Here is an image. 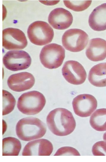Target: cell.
Here are the masks:
<instances>
[{
  "mask_svg": "<svg viewBox=\"0 0 106 162\" xmlns=\"http://www.w3.org/2000/svg\"><path fill=\"white\" fill-rule=\"evenodd\" d=\"M72 105L75 113L82 117L89 116L97 107V101L93 95L88 94L79 95L74 98Z\"/></svg>",
  "mask_w": 106,
  "mask_h": 162,
  "instance_id": "30bf717a",
  "label": "cell"
},
{
  "mask_svg": "<svg viewBox=\"0 0 106 162\" xmlns=\"http://www.w3.org/2000/svg\"><path fill=\"white\" fill-rule=\"evenodd\" d=\"M3 62L7 68L16 71L28 68L31 64V59L29 54L24 51H10L3 57Z\"/></svg>",
  "mask_w": 106,
  "mask_h": 162,
  "instance_id": "52a82bcc",
  "label": "cell"
},
{
  "mask_svg": "<svg viewBox=\"0 0 106 162\" xmlns=\"http://www.w3.org/2000/svg\"><path fill=\"white\" fill-rule=\"evenodd\" d=\"M88 79L94 86H106V63L98 64L91 68L89 72Z\"/></svg>",
  "mask_w": 106,
  "mask_h": 162,
  "instance_id": "2e32d148",
  "label": "cell"
},
{
  "mask_svg": "<svg viewBox=\"0 0 106 162\" xmlns=\"http://www.w3.org/2000/svg\"><path fill=\"white\" fill-rule=\"evenodd\" d=\"M88 21L89 26L94 31L106 30V3L97 6L93 10Z\"/></svg>",
  "mask_w": 106,
  "mask_h": 162,
  "instance_id": "9a60e30c",
  "label": "cell"
},
{
  "mask_svg": "<svg viewBox=\"0 0 106 162\" xmlns=\"http://www.w3.org/2000/svg\"><path fill=\"white\" fill-rule=\"evenodd\" d=\"M90 123L91 127L96 131H106V108L96 110L90 117Z\"/></svg>",
  "mask_w": 106,
  "mask_h": 162,
  "instance_id": "ac0fdd59",
  "label": "cell"
},
{
  "mask_svg": "<svg viewBox=\"0 0 106 162\" xmlns=\"http://www.w3.org/2000/svg\"><path fill=\"white\" fill-rule=\"evenodd\" d=\"M86 54L90 60L94 62L102 61L106 58V40L100 38L90 40Z\"/></svg>",
  "mask_w": 106,
  "mask_h": 162,
  "instance_id": "5bb4252c",
  "label": "cell"
},
{
  "mask_svg": "<svg viewBox=\"0 0 106 162\" xmlns=\"http://www.w3.org/2000/svg\"><path fill=\"white\" fill-rule=\"evenodd\" d=\"M62 71L66 81L72 84H81L85 82L86 78V73L84 68L76 61H66L63 66Z\"/></svg>",
  "mask_w": 106,
  "mask_h": 162,
  "instance_id": "9c48e42d",
  "label": "cell"
},
{
  "mask_svg": "<svg viewBox=\"0 0 106 162\" xmlns=\"http://www.w3.org/2000/svg\"><path fill=\"white\" fill-rule=\"evenodd\" d=\"M16 131L20 139L29 141L42 137L46 133V128L39 119L31 116L20 120L17 124Z\"/></svg>",
  "mask_w": 106,
  "mask_h": 162,
  "instance_id": "7a4b0ae2",
  "label": "cell"
},
{
  "mask_svg": "<svg viewBox=\"0 0 106 162\" xmlns=\"http://www.w3.org/2000/svg\"><path fill=\"white\" fill-rule=\"evenodd\" d=\"M35 82V78L32 74L28 72H21L10 75L8 79L7 83L10 89L20 92L30 89Z\"/></svg>",
  "mask_w": 106,
  "mask_h": 162,
  "instance_id": "8fae6325",
  "label": "cell"
},
{
  "mask_svg": "<svg viewBox=\"0 0 106 162\" xmlns=\"http://www.w3.org/2000/svg\"><path fill=\"white\" fill-rule=\"evenodd\" d=\"M65 57V50L61 45L55 43L44 46L39 54L42 64L45 68L53 69L59 67Z\"/></svg>",
  "mask_w": 106,
  "mask_h": 162,
  "instance_id": "5b68a950",
  "label": "cell"
},
{
  "mask_svg": "<svg viewBox=\"0 0 106 162\" xmlns=\"http://www.w3.org/2000/svg\"><path fill=\"white\" fill-rule=\"evenodd\" d=\"M28 43L24 32L18 29L7 28L2 31V46L8 50L22 49Z\"/></svg>",
  "mask_w": 106,
  "mask_h": 162,
  "instance_id": "ba28073f",
  "label": "cell"
},
{
  "mask_svg": "<svg viewBox=\"0 0 106 162\" xmlns=\"http://www.w3.org/2000/svg\"><path fill=\"white\" fill-rule=\"evenodd\" d=\"M52 143L45 139H40L28 142L25 146L23 156H49L53 151Z\"/></svg>",
  "mask_w": 106,
  "mask_h": 162,
  "instance_id": "4fadbf2b",
  "label": "cell"
},
{
  "mask_svg": "<svg viewBox=\"0 0 106 162\" xmlns=\"http://www.w3.org/2000/svg\"><path fill=\"white\" fill-rule=\"evenodd\" d=\"M89 38L84 31L78 29L67 30L64 33L62 44L67 50L72 52H78L83 50L88 44Z\"/></svg>",
  "mask_w": 106,
  "mask_h": 162,
  "instance_id": "8992f818",
  "label": "cell"
},
{
  "mask_svg": "<svg viewBox=\"0 0 106 162\" xmlns=\"http://www.w3.org/2000/svg\"><path fill=\"white\" fill-rule=\"evenodd\" d=\"M65 5L68 8L76 12H80L88 8L91 1H64Z\"/></svg>",
  "mask_w": 106,
  "mask_h": 162,
  "instance_id": "ffe728a7",
  "label": "cell"
},
{
  "mask_svg": "<svg viewBox=\"0 0 106 162\" xmlns=\"http://www.w3.org/2000/svg\"><path fill=\"white\" fill-rule=\"evenodd\" d=\"M21 147L20 141L15 138L9 137L2 139L3 156H18Z\"/></svg>",
  "mask_w": 106,
  "mask_h": 162,
  "instance_id": "e0dca14e",
  "label": "cell"
},
{
  "mask_svg": "<svg viewBox=\"0 0 106 162\" xmlns=\"http://www.w3.org/2000/svg\"><path fill=\"white\" fill-rule=\"evenodd\" d=\"M2 115L10 113L14 110L16 100L13 95L7 91L2 90Z\"/></svg>",
  "mask_w": 106,
  "mask_h": 162,
  "instance_id": "d6986e66",
  "label": "cell"
},
{
  "mask_svg": "<svg viewBox=\"0 0 106 162\" xmlns=\"http://www.w3.org/2000/svg\"><path fill=\"white\" fill-rule=\"evenodd\" d=\"M103 139L105 141H106V132L103 135Z\"/></svg>",
  "mask_w": 106,
  "mask_h": 162,
  "instance_id": "603a6c76",
  "label": "cell"
},
{
  "mask_svg": "<svg viewBox=\"0 0 106 162\" xmlns=\"http://www.w3.org/2000/svg\"><path fill=\"white\" fill-rule=\"evenodd\" d=\"M46 103L45 98L42 93L33 91L22 94L18 99L17 106L22 113L32 115L40 112Z\"/></svg>",
  "mask_w": 106,
  "mask_h": 162,
  "instance_id": "3957f363",
  "label": "cell"
},
{
  "mask_svg": "<svg viewBox=\"0 0 106 162\" xmlns=\"http://www.w3.org/2000/svg\"><path fill=\"white\" fill-rule=\"evenodd\" d=\"M27 33L32 43L40 46L51 42L54 35L52 28L47 23L42 21H36L31 24Z\"/></svg>",
  "mask_w": 106,
  "mask_h": 162,
  "instance_id": "277c9868",
  "label": "cell"
},
{
  "mask_svg": "<svg viewBox=\"0 0 106 162\" xmlns=\"http://www.w3.org/2000/svg\"><path fill=\"white\" fill-rule=\"evenodd\" d=\"M92 152L94 156L106 155V141H101L95 143L93 146Z\"/></svg>",
  "mask_w": 106,
  "mask_h": 162,
  "instance_id": "44dd1931",
  "label": "cell"
},
{
  "mask_svg": "<svg viewBox=\"0 0 106 162\" xmlns=\"http://www.w3.org/2000/svg\"><path fill=\"white\" fill-rule=\"evenodd\" d=\"M73 17L71 13L63 8H57L50 13L48 21L54 28L63 30L69 28L72 24Z\"/></svg>",
  "mask_w": 106,
  "mask_h": 162,
  "instance_id": "7c38bea8",
  "label": "cell"
},
{
  "mask_svg": "<svg viewBox=\"0 0 106 162\" xmlns=\"http://www.w3.org/2000/svg\"><path fill=\"white\" fill-rule=\"evenodd\" d=\"M80 155L78 151L74 148L70 147H64L59 148L54 155L80 156Z\"/></svg>",
  "mask_w": 106,
  "mask_h": 162,
  "instance_id": "7402d4cb",
  "label": "cell"
},
{
  "mask_svg": "<svg viewBox=\"0 0 106 162\" xmlns=\"http://www.w3.org/2000/svg\"><path fill=\"white\" fill-rule=\"evenodd\" d=\"M48 128L54 134L63 136L72 133L76 122L72 113L67 109L57 108L50 111L46 118Z\"/></svg>",
  "mask_w": 106,
  "mask_h": 162,
  "instance_id": "6da1fadb",
  "label": "cell"
}]
</instances>
